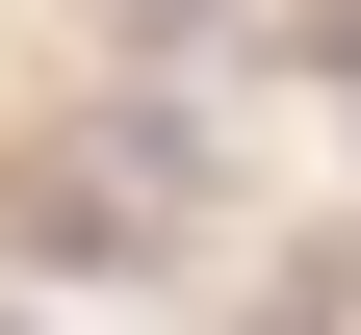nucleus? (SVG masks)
I'll list each match as a JSON object with an SVG mask.
<instances>
[{"label":"nucleus","mask_w":361,"mask_h":335,"mask_svg":"<svg viewBox=\"0 0 361 335\" xmlns=\"http://www.w3.org/2000/svg\"><path fill=\"white\" fill-rule=\"evenodd\" d=\"M78 26H129V52H180V26H233V0H78Z\"/></svg>","instance_id":"obj_1"},{"label":"nucleus","mask_w":361,"mask_h":335,"mask_svg":"<svg viewBox=\"0 0 361 335\" xmlns=\"http://www.w3.org/2000/svg\"><path fill=\"white\" fill-rule=\"evenodd\" d=\"M0 335H52V310H0Z\"/></svg>","instance_id":"obj_2"},{"label":"nucleus","mask_w":361,"mask_h":335,"mask_svg":"<svg viewBox=\"0 0 361 335\" xmlns=\"http://www.w3.org/2000/svg\"><path fill=\"white\" fill-rule=\"evenodd\" d=\"M336 78H361V52H336Z\"/></svg>","instance_id":"obj_3"}]
</instances>
